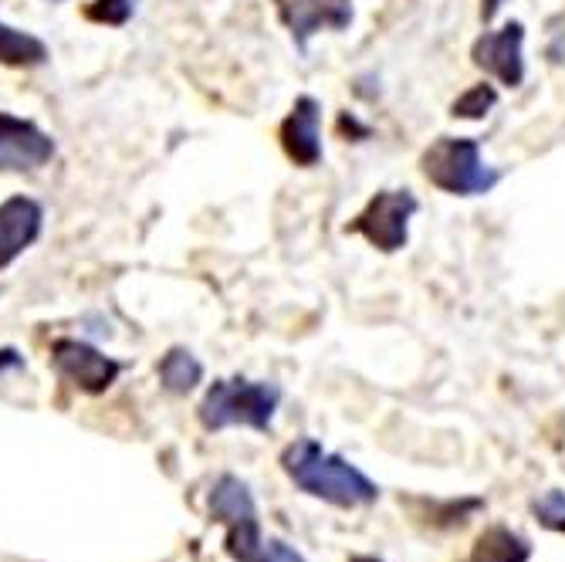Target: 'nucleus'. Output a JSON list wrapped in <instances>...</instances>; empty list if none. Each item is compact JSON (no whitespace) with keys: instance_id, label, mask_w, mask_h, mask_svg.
<instances>
[{"instance_id":"obj_1","label":"nucleus","mask_w":565,"mask_h":562,"mask_svg":"<svg viewBox=\"0 0 565 562\" xmlns=\"http://www.w3.org/2000/svg\"><path fill=\"white\" fill-rule=\"evenodd\" d=\"M281 468L305 495L322 498L339 508L373 505L380 498V488L363 471L349 465L345 457L326 450L312 437H301V441L288 444L281 454Z\"/></svg>"},{"instance_id":"obj_2","label":"nucleus","mask_w":565,"mask_h":562,"mask_svg":"<svg viewBox=\"0 0 565 562\" xmlns=\"http://www.w3.org/2000/svg\"><path fill=\"white\" fill-rule=\"evenodd\" d=\"M281 403V390L262 380H217L207 396L200 400V424L207 431L250 427L258 434L271 431L275 411Z\"/></svg>"},{"instance_id":"obj_3","label":"nucleus","mask_w":565,"mask_h":562,"mask_svg":"<svg viewBox=\"0 0 565 562\" xmlns=\"http://www.w3.org/2000/svg\"><path fill=\"white\" fill-rule=\"evenodd\" d=\"M424 177L454 197H478L491 193L501 183V173L484 163L481 157V142L468 136H440L427 152H424Z\"/></svg>"},{"instance_id":"obj_4","label":"nucleus","mask_w":565,"mask_h":562,"mask_svg":"<svg viewBox=\"0 0 565 562\" xmlns=\"http://www.w3.org/2000/svg\"><path fill=\"white\" fill-rule=\"evenodd\" d=\"M211 512H214V519H221L227 526V552H231V559H237V562H268L262 526H258V505H254L250 488L241 478H234V475L217 478V485L211 491Z\"/></svg>"},{"instance_id":"obj_5","label":"nucleus","mask_w":565,"mask_h":562,"mask_svg":"<svg viewBox=\"0 0 565 562\" xmlns=\"http://www.w3.org/2000/svg\"><path fill=\"white\" fill-rule=\"evenodd\" d=\"M420 211L417 197L409 190H380L366 211L352 221V231L363 234L373 247L393 254L399 247H406V234H409V218Z\"/></svg>"},{"instance_id":"obj_6","label":"nucleus","mask_w":565,"mask_h":562,"mask_svg":"<svg viewBox=\"0 0 565 562\" xmlns=\"http://www.w3.org/2000/svg\"><path fill=\"white\" fill-rule=\"evenodd\" d=\"M51 363L82 393H106L122 373L119 360H113V356L85 339H55L51 342Z\"/></svg>"},{"instance_id":"obj_7","label":"nucleus","mask_w":565,"mask_h":562,"mask_svg":"<svg viewBox=\"0 0 565 562\" xmlns=\"http://www.w3.org/2000/svg\"><path fill=\"white\" fill-rule=\"evenodd\" d=\"M55 160V139L38 123L0 113V173H31Z\"/></svg>"},{"instance_id":"obj_8","label":"nucleus","mask_w":565,"mask_h":562,"mask_svg":"<svg viewBox=\"0 0 565 562\" xmlns=\"http://www.w3.org/2000/svg\"><path fill=\"white\" fill-rule=\"evenodd\" d=\"M471 59L501 85L519 88L525 82V24L508 21L498 31H484L471 47Z\"/></svg>"},{"instance_id":"obj_9","label":"nucleus","mask_w":565,"mask_h":562,"mask_svg":"<svg viewBox=\"0 0 565 562\" xmlns=\"http://www.w3.org/2000/svg\"><path fill=\"white\" fill-rule=\"evenodd\" d=\"M278 14L305 51L322 28L345 31L352 24V0H278Z\"/></svg>"},{"instance_id":"obj_10","label":"nucleus","mask_w":565,"mask_h":562,"mask_svg":"<svg viewBox=\"0 0 565 562\" xmlns=\"http://www.w3.org/2000/svg\"><path fill=\"white\" fill-rule=\"evenodd\" d=\"M281 146L298 167H319L322 160V106L319 98H295L291 113L281 123Z\"/></svg>"},{"instance_id":"obj_11","label":"nucleus","mask_w":565,"mask_h":562,"mask_svg":"<svg viewBox=\"0 0 565 562\" xmlns=\"http://www.w3.org/2000/svg\"><path fill=\"white\" fill-rule=\"evenodd\" d=\"M44 208L31 197H11L0 203V272L14 265L21 254L41 237Z\"/></svg>"},{"instance_id":"obj_12","label":"nucleus","mask_w":565,"mask_h":562,"mask_svg":"<svg viewBox=\"0 0 565 562\" xmlns=\"http://www.w3.org/2000/svg\"><path fill=\"white\" fill-rule=\"evenodd\" d=\"M532 559V545L504 526H491L478 536L468 562H529Z\"/></svg>"},{"instance_id":"obj_13","label":"nucleus","mask_w":565,"mask_h":562,"mask_svg":"<svg viewBox=\"0 0 565 562\" xmlns=\"http://www.w3.org/2000/svg\"><path fill=\"white\" fill-rule=\"evenodd\" d=\"M47 62V44L28 31H18L0 21V65L8 68H38Z\"/></svg>"},{"instance_id":"obj_14","label":"nucleus","mask_w":565,"mask_h":562,"mask_svg":"<svg viewBox=\"0 0 565 562\" xmlns=\"http://www.w3.org/2000/svg\"><path fill=\"white\" fill-rule=\"evenodd\" d=\"M157 373H160V383H163L170 393L186 396V393L196 390V383L203 380V363L196 360V356H193L190 349L173 346V349L163 356V360H160Z\"/></svg>"},{"instance_id":"obj_15","label":"nucleus","mask_w":565,"mask_h":562,"mask_svg":"<svg viewBox=\"0 0 565 562\" xmlns=\"http://www.w3.org/2000/svg\"><path fill=\"white\" fill-rule=\"evenodd\" d=\"M494 102H498V92L491 85H475V88H468L465 95L454 102L450 113L457 119H484L494 109Z\"/></svg>"},{"instance_id":"obj_16","label":"nucleus","mask_w":565,"mask_h":562,"mask_svg":"<svg viewBox=\"0 0 565 562\" xmlns=\"http://www.w3.org/2000/svg\"><path fill=\"white\" fill-rule=\"evenodd\" d=\"M136 14V0H88L85 4V18L95 24H109V28H122L129 24Z\"/></svg>"},{"instance_id":"obj_17","label":"nucleus","mask_w":565,"mask_h":562,"mask_svg":"<svg viewBox=\"0 0 565 562\" xmlns=\"http://www.w3.org/2000/svg\"><path fill=\"white\" fill-rule=\"evenodd\" d=\"M535 516H539V522L545 526V529H552V532H565V491H545L535 505Z\"/></svg>"},{"instance_id":"obj_18","label":"nucleus","mask_w":565,"mask_h":562,"mask_svg":"<svg viewBox=\"0 0 565 562\" xmlns=\"http://www.w3.org/2000/svg\"><path fill=\"white\" fill-rule=\"evenodd\" d=\"M265 555H268V562H305V559H301V552H295V549H291V545H285L281 539L265 542Z\"/></svg>"},{"instance_id":"obj_19","label":"nucleus","mask_w":565,"mask_h":562,"mask_svg":"<svg viewBox=\"0 0 565 562\" xmlns=\"http://www.w3.org/2000/svg\"><path fill=\"white\" fill-rule=\"evenodd\" d=\"M21 367H24V356L14 346L0 349V373H11V370H21Z\"/></svg>"},{"instance_id":"obj_20","label":"nucleus","mask_w":565,"mask_h":562,"mask_svg":"<svg viewBox=\"0 0 565 562\" xmlns=\"http://www.w3.org/2000/svg\"><path fill=\"white\" fill-rule=\"evenodd\" d=\"M498 8H501V0H481V18L484 21H494Z\"/></svg>"},{"instance_id":"obj_21","label":"nucleus","mask_w":565,"mask_h":562,"mask_svg":"<svg viewBox=\"0 0 565 562\" xmlns=\"http://www.w3.org/2000/svg\"><path fill=\"white\" fill-rule=\"evenodd\" d=\"M349 562H383V559H376V555H352Z\"/></svg>"},{"instance_id":"obj_22","label":"nucleus","mask_w":565,"mask_h":562,"mask_svg":"<svg viewBox=\"0 0 565 562\" xmlns=\"http://www.w3.org/2000/svg\"><path fill=\"white\" fill-rule=\"evenodd\" d=\"M47 4H58V0H47Z\"/></svg>"}]
</instances>
